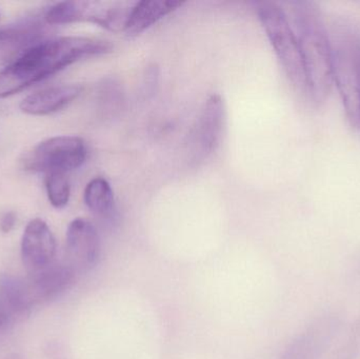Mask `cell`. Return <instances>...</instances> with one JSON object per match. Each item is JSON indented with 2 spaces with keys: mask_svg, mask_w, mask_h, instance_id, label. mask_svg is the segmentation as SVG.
I'll return each mask as SVG.
<instances>
[{
  "mask_svg": "<svg viewBox=\"0 0 360 359\" xmlns=\"http://www.w3.org/2000/svg\"><path fill=\"white\" fill-rule=\"evenodd\" d=\"M112 50L109 41L78 36L38 42L0 72V99L21 92L76 61L108 54Z\"/></svg>",
  "mask_w": 360,
  "mask_h": 359,
  "instance_id": "6da1fadb",
  "label": "cell"
},
{
  "mask_svg": "<svg viewBox=\"0 0 360 359\" xmlns=\"http://www.w3.org/2000/svg\"><path fill=\"white\" fill-rule=\"evenodd\" d=\"M295 34L300 44L307 80V94L323 103L333 86L331 39L319 6L314 2H293Z\"/></svg>",
  "mask_w": 360,
  "mask_h": 359,
  "instance_id": "7a4b0ae2",
  "label": "cell"
},
{
  "mask_svg": "<svg viewBox=\"0 0 360 359\" xmlns=\"http://www.w3.org/2000/svg\"><path fill=\"white\" fill-rule=\"evenodd\" d=\"M333 81L338 86L349 124L360 128V34L345 25L331 40Z\"/></svg>",
  "mask_w": 360,
  "mask_h": 359,
  "instance_id": "3957f363",
  "label": "cell"
},
{
  "mask_svg": "<svg viewBox=\"0 0 360 359\" xmlns=\"http://www.w3.org/2000/svg\"><path fill=\"white\" fill-rule=\"evenodd\" d=\"M257 15L290 81L297 90L307 93L306 73L300 44L287 15L281 6L273 2H260Z\"/></svg>",
  "mask_w": 360,
  "mask_h": 359,
  "instance_id": "277c9868",
  "label": "cell"
},
{
  "mask_svg": "<svg viewBox=\"0 0 360 359\" xmlns=\"http://www.w3.org/2000/svg\"><path fill=\"white\" fill-rule=\"evenodd\" d=\"M136 1L105 0V1H63L51 6L44 20L49 25L95 23L112 32H124L131 11Z\"/></svg>",
  "mask_w": 360,
  "mask_h": 359,
  "instance_id": "5b68a950",
  "label": "cell"
},
{
  "mask_svg": "<svg viewBox=\"0 0 360 359\" xmlns=\"http://www.w3.org/2000/svg\"><path fill=\"white\" fill-rule=\"evenodd\" d=\"M88 157L84 139L77 136H55L38 143L27 152L21 166L31 172L68 174L80 168Z\"/></svg>",
  "mask_w": 360,
  "mask_h": 359,
  "instance_id": "8992f818",
  "label": "cell"
},
{
  "mask_svg": "<svg viewBox=\"0 0 360 359\" xmlns=\"http://www.w3.org/2000/svg\"><path fill=\"white\" fill-rule=\"evenodd\" d=\"M226 111L221 96L213 94L207 99L190 136L191 157L200 162L216 151L224 131Z\"/></svg>",
  "mask_w": 360,
  "mask_h": 359,
  "instance_id": "52a82bcc",
  "label": "cell"
},
{
  "mask_svg": "<svg viewBox=\"0 0 360 359\" xmlns=\"http://www.w3.org/2000/svg\"><path fill=\"white\" fill-rule=\"evenodd\" d=\"M101 237L91 221L76 218L70 223L65 236L68 265L76 272L92 269L101 256Z\"/></svg>",
  "mask_w": 360,
  "mask_h": 359,
  "instance_id": "ba28073f",
  "label": "cell"
},
{
  "mask_svg": "<svg viewBox=\"0 0 360 359\" xmlns=\"http://www.w3.org/2000/svg\"><path fill=\"white\" fill-rule=\"evenodd\" d=\"M56 249V240L46 223L39 218L32 219L21 240V259L29 274L54 263Z\"/></svg>",
  "mask_w": 360,
  "mask_h": 359,
  "instance_id": "9c48e42d",
  "label": "cell"
},
{
  "mask_svg": "<svg viewBox=\"0 0 360 359\" xmlns=\"http://www.w3.org/2000/svg\"><path fill=\"white\" fill-rule=\"evenodd\" d=\"M77 272L68 263H52L25 278L27 294L33 306L50 301L71 288Z\"/></svg>",
  "mask_w": 360,
  "mask_h": 359,
  "instance_id": "30bf717a",
  "label": "cell"
},
{
  "mask_svg": "<svg viewBox=\"0 0 360 359\" xmlns=\"http://www.w3.org/2000/svg\"><path fill=\"white\" fill-rule=\"evenodd\" d=\"M33 307L25 280L11 275L0 276V331L12 326Z\"/></svg>",
  "mask_w": 360,
  "mask_h": 359,
  "instance_id": "8fae6325",
  "label": "cell"
},
{
  "mask_svg": "<svg viewBox=\"0 0 360 359\" xmlns=\"http://www.w3.org/2000/svg\"><path fill=\"white\" fill-rule=\"evenodd\" d=\"M80 93L82 86L76 84L51 86L25 97L19 107L27 115H49L69 105L79 96Z\"/></svg>",
  "mask_w": 360,
  "mask_h": 359,
  "instance_id": "7c38bea8",
  "label": "cell"
},
{
  "mask_svg": "<svg viewBox=\"0 0 360 359\" xmlns=\"http://www.w3.org/2000/svg\"><path fill=\"white\" fill-rule=\"evenodd\" d=\"M184 2L177 0H143L136 1L131 11L124 32L135 37L158 23L160 19L179 10Z\"/></svg>",
  "mask_w": 360,
  "mask_h": 359,
  "instance_id": "4fadbf2b",
  "label": "cell"
},
{
  "mask_svg": "<svg viewBox=\"0 0 360 359\" xmlns=\"http://www.w3.org/2000/svg\"><path fill=\"white\" fill-rule=\"evenodd\" d=\"M41 32L36 27H16L0 31V67L11 65L27 48L38 44Z\"/></svg>",
  "mask_w": 360,
  "mask_h": 359,
  "instance_id": "5bb4252c",
  "label": "cell"
},
{
  "mask_svg": "<svg viewBox=\"0 0 360 359\" xmlns=\"http://www.w3.org/2000/svg\"><path fill=\"white\" fill-rule=\"evenodd\" d=\"M84 200L89 210L97 216L110 218L115 212L113 190L103 177H96L86 185Z\"/></svg>",
  "mask_w": 360,
  "mask_h": 359,
  "instance_id": "9a60e30c",
  "label": "cell"
},
{
  "mask_svg": "<svg viewBox=\"0 0 360 359\" xmlns=\"http://www.w3.org/2000/svg\"><path fill=\"white\" fill-rule=\"evenodd\" d=\"M44 183L50 204L56 209L65 208L69 204L71 196V187L67 174H46Z\"/></svg>",
  "mask_w": 360,
  "mask_h": 359,
  "instance_id": "2e32d148",
  "label": "cell"
},
{
  "mask_svg": "<svg viewBox=\"0 0 360 359\" xmlns=\"http://www.w3.org/2000/svg\"><path fill=\"white\" fill-rule=\"evenodd\" d=\"M16 223V214L14 212H6L0 217V230L4 233H8Z\"/></svg>",
  "mask_w": 360,
  "mask_h": 359,
  "instance_id": "e0dca14e",
  "label": "cell"
}]
</instances>
